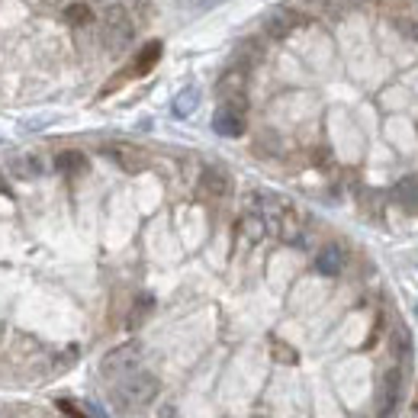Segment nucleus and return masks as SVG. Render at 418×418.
I'll use <instances>...</instances> for the list:
<instances>
[{
  "instance_id": "7",
  "label": "nucleus",
  "mask_w": 418,
  "mask_h": 418,
  "mask_svg": "<svg viewBox=\"0 0 418 418\" xmlns=\"http://www.w3.org/2000/svg\"><path fill=\"white\" fill-rule=\"evenodd\" d=\"M213 129H216V136H226V138L244 136V129H248V122H244V110L226 107V103H222V107L216 110V116H213Z\"/></svg>"
},
{
  "instance_id": "3",
  "label": "nucleus",
  "mask_w": 418,
  "mask_h": 418,
  "mask_svg": "<svg viewBox=\"0 0 418 418\" xmlns=\"http://www.w3.org/2000/svg\"><path fill=\"white\" fill-rule=\"evenodd\" d=\"M138 364H142V344L126 341L100 360V373H103L107 380L116 383V380H122V377H129L132 370H138Z\"/></svg>"
},
{
  "instance_id": "16",
  "label": "nucleus",
  "mask_w": 418,
  "mask_h": 418,
  "mask_svg": "<svg viewBox=\"0 0 418 418\" xmlns=\"http://www.w3.org/2000/svg\"><path fill=\"white\" fill-rule=\"evenodd\" d=\"M65 23H71V26H87L93 20V13H91V7L87 4H71V7H65Z\"/></svg>"
},
{
  "instance_id": "23",
  "label": "nucleus",
  "mask_w": 418,
  "mask_h": 418,
  "mask_svg": "<svg viewBox=\"0 0 418 418\" xmlns=\"http://www.w3.org/2000/svg\"><path fill=\"white\" fill-rule=\"evenodd\" d=\"M0 197H10V183H7V177L0 174Z\"/></svg>"
},
{
  "instance_id": "9",
  "label": "nucleus",
  "mask_w": 418,
  "mask_h": 418,
  "mask_svg": "<svg viewBox=\"0 0 418 418\" xmlns=\"http://www.w3.org/2000/svg\"><path fill=\"white\" fill-rule=\"evenodd\" d=\"M344 264H348V254H344L341 244H325V248L315 254V270H319L322 277H338L344 270Z\"/></svg>"
},
{
  "instance_id": "13",
  "label": "nucleus",
  "mask_w": 418,
  "mask_h": 418,
  "mask_svg": "<svg viewBox=\"0 0 418 418\" xmlns=\"http://www.w3.org/2000/svg\"><path fill=\"white\" fill-rule=\"evenodd\" d=\"M197 107H200V91H197V87H183V91L174 97V107H171V110H174L177 119H187V116H190Z\"/></svg>"
},
{
  "instance_id": "6",
  "label": "nucleus",
  "mask_w": 418,
  "mask_h": 418,
  "mask_svg": "<svg viewBox=\"0 0 418 418\" xmlns=\"http://www.w3.org/2000/svg\"><path fill=\"white\" fill-rule=\"evenodd\" d=\"M103 155H107V158L113 161L116 167H122L126 174H138V171H145V167H148V158H145L138 148H132V145H122V142L103 145Z\"/></svg>"
},
{
  "instance_id": "14",
  "label": "nucleus",
  "mask_w": 418,
  "mask_h": 418,
  "mask_svg": "<svg viewBox=\"0 0 418 418\" xmlns=\"http://www.w3.org/2000/svg\"><path fill=\"white\" fill-rule=\"evenodd\" d=\"M238 228H242V235L248 238L251 244H254V242H261V238H264V232H267V219H264V216H258V213H248V216H242Z\"/></svg>"
},
{
  "instance_id": "15",
  "label": "nucleus",
  "mask_w": 418,
  "mask_h": 418,
  "mask_svg": "<svg viewBox=\"0 0 418 418\" xmlns=\"http://www.w3.org/2000/svg\"><path fill=\"white\" fill-rule=\"evenodd\" d=\"M270 358H274L277 364L293 367V364H299V351L293 348V344H287L283 338H270Z\"/></svg>"
},
{
  "instance_id": "4",
  "label": "nucleus",
  "mask_w": 418,
  "mask_h": 418,
  "mask_svg": "<svg viewBox=\"0 0 418 418\" xmlns=\"http://www.w3.org/2000/svg\"><path fill=\"white\" fill-rule=\"evenodd\" d=\"M399 396H403V370L399 367H389L383 373L380 380V389H377V415L380 418H389L399 405Z\"/></svg>"
},
{
  "instance_id": "19",
  "label": "nucleus",
  "mask_w": 418,
  "mask_h": 418,
  "mask_svg": "<svg viewBox=\"0 0 418 418\" xmlns=\"http://www.w3.org/2000/svg\"><path fill=\"white\" fill-rule=\"evenodd\" d=\"M289 26H293V23H289L283 13H270V16H267V23H264V30L270 32L274 39H283L289 32Z\"/></svg>"
},
{
  "instance_id": "11",
  "label": "nucleus",
  "mask_w": 418,
  "mask_h": 418,
  "mask_svg": "<svg viewBox=\"0 0 418 418\" xmlns=\"http://www.w3.org/2000/svg\"><path fill=\"white\" fill-rule=\"evenodd\" d=\"M393 200L403 206L405 213H418V177H403L393 187Z\"/></svg>"
},
{
  "instance_id": "1",
  "label": "nucleus",
  "mask_w": 418,
  "mask_h": 418,
  "mask_svg": "<svg viewBox=\"0 0 418 418\" xmlns=\"http://www.w3.org/2000/svg\"><path fill=\"white\" fill-rule=\"evenodd\" d=\"M161 393V383L155 373H145V370H132L129 377H122V380H116L113 386V403L119 405V409L132 412V409H142V405L155 403Z\"/></svg>"
},
{
  "instance_id": "10",
  "label": "nucleus",
  "mask_w": 418,
  "mask_h": 418,
  "mask_svg": "<svg viewBox=\"0 0 418 418\" xmlns=\"http://www.w3.org/2000/svg\"><path fill=\"white\" fill-rule=\"evenodd\" d=\"M161 52H164V46H161L158 39H152L148 46H142V48H138V55H136V61H132V71H129V74H132V77L148 74V71H152L155 65H158Z\"/></svg>"
},
{
  "instance_id": "2",
  "label": "nucleus",
  "mask_w": 418,
  "mask_h": 418,
  "mask_svg": "<svg viewBox=\"0 0 418 418\" xmlns=\"http://www.w3.org/2000/svg\"><path fill=\"white\" fill-rule=\"evenodd\" d=\"M132 36H136V26H132V16L126 7H107L100 16V39H103V48L110 55H119L132 46Z\"/></svg>"
},
{
  "instance_id": "20",
  "label": "nucleus",
  "mask_w": 418,
  "mask_h": 418,
  "mask_svg": "<svg viewBox=\"0 0 418 418\" xmlns=\"http://www.w3.org/2000/svg\"><path fill=\"white\" fill-rule=\"evenodd\" d=\"M396 30L403 32V36H409L412 42H418V20H412V16H396Z\"/></svg>"
},
{
  "instance_id": "12",
  "label": "nucleus",
  "mask_w": 418,
  "mask_h": 418,
  "mask_svg": "<svg viewBox=\"0 0 418 418\" xmlns=\"http://www.w3.org/2000/svg\"><path fill=\"white\" fill-rule=\"evenodd\" d=\"M55 167H58L61 174H84L87 171V155L77 152V148H68V152H61L55 158Z\"/></svg>"
},
{
  "instance_id": "21",
  "label": "nucleus",
  "mask_w": 418,
  "mask_h": 418,
  "mask_svg": "<svg viewBox=\"0 0 418 418\" xmlns=\"http://www.w3.org/2000/svg\"><path fill=\"white\" fill-rule=\"evenodd\" d=\"M58 409L65 412V415H71V418H87V415H84L81 409H77L74 403H68V399H58Z\"/></svg>"
},
{
  "instance_id": "8",
  "label": "nucleus",
  "mask_w": 418,
  "mask_h": 418,
  "mask_svg": "<svg viewBox=\"0 0 418 418\" xmlns=\"http://www.w3.org/2000/svg\"><path fill=\"white\" fill-rule=\"evenodd\" d=\"M216 91H219V97H222L226 107L244 110V71L242 68L226 71V74L219 77V84H216Z\"/></svg>"
},
{
  "instance_id": "22",
  "label": "nucleus",
  "mask_w": 418,
  "mask_h": 418,
  "mask_svg": "<svg viewBox=\"0 0 418 418\" xmlns=\"http://www.w3.org/2000/svg\"><path fill=\"white\" fill-rule=\"evenodd\" d=\"M158 418H181V415H177V409H174V405H164V409L158 412Z\"/></svg>"
},
{
  "instance_id": "18",
  "label": "nucleus",
  "mask_w": 418,
  "mask_h": 418,
  "mask_svg": "<svg viewBox=\"0 0 418 418\" xmlns=\"http://www.w3.org/2000/svg\"><path fill=\"white\" fill-rule=\"evenodd\" d=\"M155 309V299L152 296H138L136 299V306H132V312H129V328H138L145 322V315Z\"/></svg>"
},
{
  "instance_id": "24",
  "label": "nucleus",
  "mask_w": 418,
  "mask_h": 418,
  "mask_svg": "<svg viewBox=\"0 0 418 418\" xmlns=\"http://www.w3.org/2000/svg\"><path fill=\"white\" fill-rule=\"evenodd\" d=\"M0 338H4V325H0Z\"/></svg>"
},
{
  "instance_id": "5",
  "label": "nucleus",
  "mask_w": 418,
  "mask_h": 418,
  "mask_svg": "<svg viewBox=\"0 0 418 418\" xmlns=\"http://www.w3.org/2000/svg\"><path fill=\"white\" fill-rule=\"evenodd\" d=\"M200 193L209 200H226L232 193V174L219 164H206L200 171Z\"/></svg>"
},
{
  "instance_id": "17",
  "label": "nucleus",
  "mask_w": 418,
  "mask_h": 418,
  "mask_svg": "<svg viewBox=\"0 0 418 418\" xmlns=\"http://www.w3.org/2000/svg\"><path fill=\"white\" fill-rule=\"evenodd\" d=\"M322 10H325V16H332V20H344L348 13L358 10V0H325Z\"/></svg>"
}]
</instances>
